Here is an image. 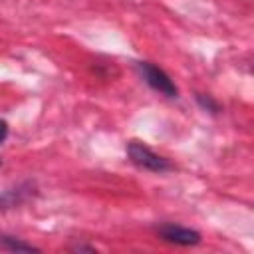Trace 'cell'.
I'll return each instance as SVG.
<instances>
[{
    "label": "cell",
    "mask_w": 254,
    "mask_h": 254,
    "mask_svg": "<svg viewBox=\"0 0 254 254\" xmlns=\"http://www.w3.org/2000/svg\"><path fill=\"white\" fill-rule=\"evenodd\" d=\"M127 155H129L133 165H137L139 169H145V171L165 173L171 169V163L165 157L153 153L145 143H139V141H131L127 145Z\"/></svg>",
    "instance_id": "6da1fadb"
},
{
    "label": "cell",
    "mask_w": 254,
    "mask_h": 254,
    "mask_svg": "<svg viewBox=\"0 0 254 254\" xmlns=\"http://www.w3.org/2000/svg\"><path fill=\"white\" fill-rule=\"evenodd\" d=\"M137 67H139L143 79H145L155 91H159V93H163V95H167V97H177V93H179L177 85L173 83V79H171L161 67L149 64V62H139Z\"/></svg>",
    "instance_id": "7a4b0ae2"
},
{
    "label": "cell",
    "mask_w": 254,
    "mask_h": 254,
    "mask_svg": "<svg viewBox=\"0 0 254 254\" xmlns=\"http://www.w3.org/2000/svg\"><path fill=\"white\" fill-rule=\"evenodd\" d=\"M159 236L167 242H173V244H179V246H194L200 242V234L192 228H185V226H179V224H161L157 228Z\"/></svg>",
    "instance_id": "3957f363"
},
{
    "label": "cell",
    "mask_w": 254,
    "mask_h": 254,
    "mask_svg": "<svg viewBox=\"0 0 254 254\" xmlns=\"http://www.w3.org/2000/svg\"><path fill=\"white\" fill-rule=\"evenodd\" d=\"M2 242H4V246H6V248H10V250H22V252H38V248L30 246V244H24V242H18V240H14L12 236H2Z\"/></svg>",
    "instance_id": "277c9868"
},
{
    "label": "cell",
    "mask_w": 254,
    "mask_h": 254,
    "mask_svg": "<svg viewBox=\"0 0 254 254\" xmlns=\"http://www.w3.org/2000/svg\"><path fill=\"white\" fill-rule=\"evenodd\" d=\"M6 137H8V123L4 119H0V143H4Z\"/></svg>",
    "instance_id": "5b68a950"
}]
</instances>
